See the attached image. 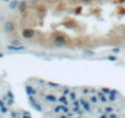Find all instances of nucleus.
Segmentation results:
<instances>
[{"label": "nucleus", "mask_w": 125, "mask_h": 118, "mask_svg": "<svg viewBox=\"0 0 125 118\" xmlns=\"http://www.w3.org/2000/svg\"><path fill=\"white\" fill-rule=\"evenodd\" d=\"M59 100H60L61 102H65V100H66V98H65V96H61V97H60Z\"/></svg>", "instance_id": "obj_10"}, {"label": "nucleus", "mask_w": 125, "mask_h": 118, "mask_svg": "<svg viewBox=\"0 0 125 118\" xmlns=\"http://www.w3.org/2000/svg\"><path fill=\"white\" fill-rule=\"evenodd\" d=\"M107 59H108L109 62H115V60H116L118 58H116L115 55H108V57H107Z\"/></svg>", "instance_id": "obj_4"}, {"label": "nucleus", "mask_w": 125, "mask_h": 118, "mask_svg": "<svg viewBox=\"0 0 125 118\" xmlns=\"http://www.w3.org/2000/svg\"><path fill=\"white\" fill-rule=\"evenodd\" d=\"M119 52H120V49H119V48H113V53H114V54H118Z\"/></svg>", "instance_id": "obj_6"}, {"label": "nucleus", "mask_w": 125, "mask_h": 118, "mask_svg": "<svg viewBox=\"0 0 125 118\" xmlns=\"http://www.w3.org/2000/svg\"><path fill=\"white\" fill-rule=\"evenodd\" d=\"M91 101H92V102H97L98 100H97V97H96V96H93V97H91Z\"/></svg>", "instance_id": "obj_9"}, {"label": "nucleus", "mask_w": 125, "mask_h": 118, "mask_svg": "<svg viewBox=\"0 0 125 118\" xmlns=\"http://www.w3.org/2000/svg\"><path fill=\"white\" fill-rule=\"evenodd\" d=\"M82 1H85V3H87V1H93V0H82Z\"/></svg>", "instance_id": "obj_14"}, {"label": "nucleus", "mask_w": 125, "mask_h": 118, "mask_svg": "<svg viewBox=\"0 0 125 118\" xmlns=\"http://www.w3.org/2000/svg\"><path fill=\"white\" fill-rule=\"evenodd\" d=\"M103 92H105V94H112V91H110L109 89H107V87H104V89H103Z\"/></svg>", "instance_id": "obj_8"}, {"label": "nucleus", "mask_w": 125, "mask_h": 118, "mask_svg": "<svg viewBox=\"0 0 125 118\" xmlns=\"http://www.w3.org/2000/svg\"><path fill=\"white\" fill-rule=\"evenodd\" d=\"M45 100L49 101V102H55V101H56V97H55L54 95H47V96H45Z\"/></svg>", "instance_id": "obj_3"}, {"label": "nucleus", "mask_w": 125, "mask_h": 118, "mask_svg": "<svg viewBox=\"0 0 125 118\" xmlns=\"http://www.w3.org/2000/svg\"><path fill=\"white\" fill-rule=\"evenodd\" d=\"M21 36L23 39H32L36 36V31L31 27H23L21 30Z\"/></svg>", "instance_id": "obj_2"}, {"label": "nucleus", "mask_w": 125, "mask_h": 118, "mask_svg": "<svg viewBox=\"0 0 125 118\" xmlns=\"http://www.w3.org/2000/svg\"><path fill=\"white\" fill-rule=\"evenodd\" d=\"M68 42H69V38H68L66 35L61 33V32L54 33V36H53V43H54V46H56V47H65L68 44Z\"/></svg>", "instance_id": "obj_1"}, {"label": "nucleus", "mask_w": 125, "mask_h": 118, "mask_svg": "<svg viewBox=\"0 0 125 118\" xmlns=\"http://www.w3.org/2000/svg\"><path fill=\"white\" fill-rule=\"evenodd\" d=\"M83 52H85V54H90V55H93L94 54L92 50H83Z\"/></svg>", "instance_id": "obj_7"}, {"label": "nucleus", "mask_w": 125, "mask_h": 118, "mask_svg": "<svg viewBox=\"0 0 125 118\" xmlns=\"http://www.w3.org/2000/svg\"><path fill=\"white\" fill-rule=\"evenodd\" d=\"M124 39H125V32H124Z\"/></svg>", "instance_id": "obj_15"}, {"label": "nucleus", "mask_w": 125, "mask_h": 118, "mask_svg": "<svg viewBox=\"0 0 125 118\" xmlns=\"http://www.w3.org/2000/svg\"><path fill=\"white\" fill-rule=\"evenodd\" d=\"M101 96H102V95H101ZM101 100H102V101H103V102H105V101H107V98H105V97H104V96H102V97H101Z\"/></svg>", "instance_id": "obj_11"}, {"label": "nucleus", "mask_w": 125, "mask_h": 118, "mask_svg": "<svg viewBox=\"0 0 125 118\" xmlns=\"http://www.w3.org/2000/svg\"><path fill=\"white\" fill-rule=\"evenodd\" d=\"M110 111H112V107H107L105 108V112H110Z\"/></svg>", "instance_id": "obj_12"}, {"label": "nucleus", "mask_w": 125, "mask_h": 118, "mask_svg": "<svg viewBox=\"0 0 125 118\" xmlns=\"http://www.w3.org/2000/svg\"><path fill=\"white\" fill-rule=\"evenodd\" d=\"M69 92H70V91H69V90H65V91H64V95H68V94H69Z\"/></svg>", "instance_id": "obj_13"}, {"label": "nucleus", "mask_w": 125, "mask_h": 118, "mask_svg": "<svg viewBox=\"0 0 125 118\" xmlns=\"http://www.w3.org/2000/svg\"><path fill=\"white\" fill-rule=\"evenodd\" d=\"M109 100L110 101H115V91H112V94L109 96Z\"/></svg>", "instance_id": "obj_5"}]
</instances>
